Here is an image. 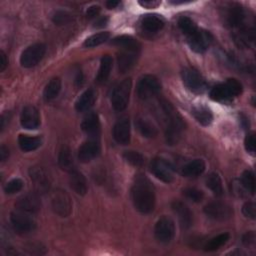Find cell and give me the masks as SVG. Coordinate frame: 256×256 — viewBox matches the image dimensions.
I'll list each match as a JSON object with an SVG mask.
<instances>
[{
	"instance_id": "cell-1",
	"label": "cell",
	"mask_w": 256,
	"mask_h": 256,
	"mask_svg": "<svg viewBox=\"0 0 256 256\" xmlns=\"http://www.w3.org/2000/svg\"><path fill=\"white\" fill-rule=\"evenodd\" d=\"M134 207L141 213L147 214L154 210L155 191L150 180L143 174H138L134 178L131 189Z\"/></svg>"
},
{
	"instance_id": "cell-2",
	"label": "cell",
	"mask_w": 256,
	"mask_h": 256,
	"mask_svg": "<svg viewBox=\"0 0 256 256\" xmlns=\"http://www.w3.org/2000/svg\"><path fill=\"white\" fill-rule=\"evenodd\" d=\"M161 108L164 113L166 129L165 137L169 145H175L179 142L185 129V124L182 117L175 110V108L167 101L161 102Z\"/></svg>"
},
{
	"instance_id": "cell-3",
	"label": "cell",
	"mask_w": 256,
	"mask_h": 256,
	"mask_svg": "<svg viewBox=\"0 0 256 256\" xmlns=\"http://www.w3.org/2000/svg\"><path fill=\"white\" fill-rule=\"evenodd\" d=\"M242 93V84L234 78L227 79L225 83L214 86L210 91V97L214 101H228Z\"/></svg>"
},
{
	"instance_id": "cell-4",
	"label": "cell",
	"mask_w": 256,
	"mask_h": 256,
	"mask_svg": "<svg viewBox=\"0 0 256 256\" xmlns=\"http://www.w3.org/2000/svg\"><path fill=\"white\" fill-rule=\"evenodd\" d=\"M131 87H132V81L130 78H127L121 81L114 88L111 96V104L114 110L123 111L124 109H126L129 103Z\"/></svg>"
},
{
	"instance_id": "cell-5",
	"label": "cell",
	"mask_w": 256,
	"mask_h": 256,
	"mask_svg": "<svg viewBox=\"0 0 256 256\" xmlns=\"http://www.w3.org/2000/svg\"><path fill=\"white\" fill-rule=\"evenodd\" d=\"M182 80L184 85L193 93L201 94L207 88V82L204 77L200 74L198 70L192 67H187L183 69L182 73Z\"/></svg>"
},
{
	"instance_id": "cell-6",
	"label": "cell",
	"mask_w": 256,
	"mask_h": 256,
	"mask_svg": "<svg viewBox=\"0 0 256 256\" xmlns=\"http://www.w3.org/2000/svg\"><path fill=\"white\" fill-rule=\"evenodd\" d=\"M46 46L42 43H36L27 47L21 54L20 64L25 68L36 66L44 57Z\"/></svg>"
},
{
	"instance_id": "cell-7",
	"label": "cell",
	"mask_w": 256,
	"mask_h": 256,
	"mask_svg": "<svg viewBox=\"0 0 256 256\" xmlns=\"http://www.w3.org/2000/svg\"><path fill=\"white\" fill-rule=\"evenodd\" d=\"M161 90L159 80L153 75L143 76L137 85V94L140 99L147 100L156 96Z\"/></svg>"
},
{
	"instance_id": "cell-8",
	"label": "cell",
	"mask_w": 256,
	"mask_h": 256,
	"mask_svg": "<svg viewBox=\"0 0 256 256\" xmlns=\"http://www.w3.org/2000/svg\"><path fill=\"white\" fill-rule=\"evenodd\" d=\"M150 169L156 178L165 183H170L174 179L173 166L162 157L154 158L151 162Z\"/></svg>"
},
{
	"instance_id": "cell-9",
	"label": "cell",
	"mask_w": 256,
	"mask_h": 256,
	"mask_svg": "<svg viewBox=\"0 0 256 256\" xmlns=\"http://www.w3.org/2000/svg\"><path fill=\"white\" fill-rule=\"evenodd\" d=\"M154 234L161 243H169L175 234L174 221L168 216H162L155 224Z\"/></svg>"
},
{
	"instance_id": "cell-10",
	"label": "cell",
	"mask_w": 256,
	"mask_h": 256,
	"mask_svg": "<svg viewBox=\"0 0 256 256\" xmlns=\"http://www.w3.org/2000/svg\"><path fill=\"white\" fill-rule=\"evenodd\" d=\"M204 212L207 215V217L216 221L227 220L233 215L232 208L228 204L220 201L208 203L204 207Z\"/></svg>"
},
{
	"instance_id": "cell-11",
	"label": "cell",
	"mask_w": 256,
	"mask_h": 256,
	"mask_svg": "<svg viewBox=\"0 0 256 256\" xmlns=\"http://www.w3.org/2000/svg\"><path fill=\"white\" fill-rule=\"evenodd\" d=\"M187 41L190 48L196 53L205 52L212 42L211 35L204 30L196 29L193 33L187 36Z\"/></svg>"
},
{
	"instance_id": "cell-12",
	"label": "cell",
	"mask_w": 256,
	"mask_h": 256,
	"mask_svg": "<svg viewBox=\"0 0 256 256\" xmlns=\"http://www.w3.org/2000/svg\"><path fill=\"white\" fill-rule=\"evenodd\" d=\"M11 224L14 230L18 233H28L35 229V221L25 212H13L10 216Z\"/></svg>"
},
{
	"instance_id": "cell-13",
	"label": "cell",
	"mask_w": 256,
	"mask_h": 256,
	"mask_svg": "<svg viewBox=\"0 0 256 256\" xmlns=\"http://www.w3.org/2000/svg\"><path fill=\"white\" fill-rule=\"evenodd\" d=\"M100 153V143L96 138L85 141L78 150V158L81 162L87 163L97 157Z\"/></svg>"
},
{
	"instance_id": "cell-14",
	"label": "cell",
	"mask_w": 256,
	"mask_h": 256,
	"mask_svg": "<svg viewBox=\"0 0 256 256\" xmlns=\"http://www.w3.org/2000/svg\"><path fill=\"white\" fill-rule=\"evenodd\" d=\"M20 122L22 127L25 129H37L40 126V115L38 110L32 105L25 106L21 113Z\"/></svg>"
},
{
	"instance_id": "cell-15",
	"label": "cell",
	"mask_w": 256,
	"mask_h": 256,
	"mask_svg": "<svg viewBox=\"0 0 256 256\" xmlns=\"http://www.w3.org/2000/svg\"><path fill=\"white\" fill-rule=\"evenodd\" d=\"M16 207L19 211L33 214L40 210L41 207V201L38 197V195L34 193L26 194L22 197H20L16 202Z\"/></svg>"
},
{
	"instance_id": "cell-16",
	"label": "cell",
	"mask_w": 256,
	"mask_h": 256,
	"mask_svg": "<svg viewBox=\"0 0 256 256\" xmlns=\"http://www.w3.org/2000/svg\"><path fill=\"white\" fill-rule=\"evenodd\" d=\"M113 138L121 145H126L130 142V122L127 118L118 120L113 127Z\"/></svg>"
},
{
	"instance_id": "cell-17",
	"label": "cell",
	"mask_w": 256,
	"mask_h": 256,
	"mask_svg": "<svg viewBox=\"0 0 256 256\" xmlns=\"http://www.w3.org/2000/svg\"><path fill=\"white\" fill-rule=\"evenodd\" d=\"M172 209L174 213L177 215L178 220L180 222V225L182 228H189L193 224V214L189 207L181 202V201H174L172 203Z\"/></svg>"
},
{
	"instance_id": "cell-18",
	"label": "cell",
	"mask_w": 256,
	"mask_h": 256,
	"mask_svg": "<svg viewBox=\"0 0 256 256\" xmlns=\"http://www.w3.org/2000/svg\"><path fill=\"white\" fill-rule=\"evenodd\" d=\"M227 21L231 28L239 30L245 26L246 24V13L244 9L239 5H233L227 14Z\"/></svg>"
},
{
	"instance_id": "cell-19",
	"label": "cell",
	"mask_w": 256,
	"mask_h": 256,
	"mask_svg": "<svg viewBox=\"0 0 256 256\" xmlns=\"http://www.w3.org/2000/svg\"><path fill=\"white\" fill-rule=\"evenodd\" d=\"M52 207L54 211L61 215L67 216L71 211V202L69 196L65 193V191H57L52 199Z\"/></svg>"
},
{
	"instance_id": "cell-20",
	"label": "cell",
	"mask_w": 256,
	"mask_h": 256,
	"mask_svg": "<svg viewBox=\"0 0 256 256\" xmlns=\"http://www.w3.org/2000/svg\"><path fill=\"white\" fill-rule=\"evenodd\" d=\"M137 57L138 52L122 49V51L117 56V64L119 71L121 73H125L128 70H130L136 64Z\"/></svg>"
},
{
	"instance_id": "cell-21",
	"label": "cell",
	"mask_w": 256,
	"mask_h": 256,
	"mask_svg": "<svg viewBox=\"0 0 256 256\" xmlns=\"http://www.w3.org/2000/svg\"><path fill=\"white\" fill-rule=\"evenodd\" d=\"M82 130L89 136L96 138L100 133V121L96 113H89L81 123Z\"/></svg>"
},
{
	"instance_id": "cell-22",
	"label": "cell",
	"mask_w": 256,
	"mask_h": 256,
	"mask_svg": "<svg viewBox=\"0 0 256 256\" xmlns=\"http://www.w3.org/2000/svg\"><path fill=\"white\" fill-rule=\"evenodd\" d=\"M69 182L71 188L79 195H85L88 190V185L85 176L79 172L78 170L74 169L70 172Z\"/></svg>"
},
{
	"instance_id": "cell-23",
	"label": "cell",
	"mask_w": 256,
	"mask_h": 256,
	"mask_svg": "<svg viewBox=\"0 0 256 256\" xmlns=\"http://www.w3.org/2000/svg\"><path fill=\"white\" fill-rule=\"evenodd\" d=\"M142 28L149 33H156L164 26V20L156 14H147L141 19Z\"/></svg>"
},
{
	"instance_id": "cell-24",
	"label": "cell",
	"mask_w": 256,
	"mask_h": 256,
	"mask_svg": "<svg viewBox=\"0 0 256 256\" xmlns=\"http://www.w3.org/2000/svg\"><path fill=\"white\" fill-rule=\"evenodd\" d=\"M96 100V92L93 89H87L84 91L75 103V108L79 112L89 110Z\"/></svg>"
},
{
	"instance_id": "cell-25",
	"label": "cell",
	"mask_w": 256,
	"mask_h": 256,
	"mask_svg": "<svg viewBox=\"0 0 256 256\" xmlns=\"http://www.w3.org/2000/svg\"><path fill=\"white\" fill-rule=\"evenodd\" d=\"M192 115L203 126H208L213 121V113L205 105H197L192 108Z\"/></svg>"
},
{
	"instance_id": "cell-26",
	"label": "cell",
	"mask_w": 256,
	"mask_h": 256,
	"mask_svg": "<svg viewBox=\"0 0 256 256\" xmlns=\"http://www.w3.org/2000/svg\"><path fill=\"white\" fill-rule=\"evenodd\" d=\"M205 170V162L202 159H194L187 163L182 168V175L184 177L194 178L201 175Z\"/></svg>"
},
{
	"instance_id": "cell-27",
	"label": "cell",
	"mask_w": 256,
	"mask_h": 256,
	"mask_svg": "<svg viewBox=\"0 0 256 256\" xmlns=\"http://www.w3.org/2000/svg\"><path fill=\"white\" fill-rule=\"evenodd\" d=\"M30 177L38 191H45L49 187V180L42 168L33 167L30 170Z\"/></svg>"
},
{
	"instance_id": "cell-28",
	"label": "cell",
	"mask_w": 256,
	"mask_h": 256,
	"mask_svg": "<svg viewBox=\"0 0 256 256\" xmlns=\"http://www.w3.org/2000/svg\"><path fill=\"white\" fill-rule=\"evenodd\" d=\"M113 45H116L122 49L130 50L134 52H139L141 48V44L132 36L128 35H122L114 38L111 42Z\"/></svg>"
},
{
	"instance_id": "cell-29",
	"label": "cell",
	"mask_w": 256,
	"mask_h": 256,
	"mask_svg": "<svg viewBox=\"0 0 256 256\" xmlns=\"http://www.w3.org/2000/svg\"><path fill=\"white\" fill-rule=\"evenodd\" d=\"M41 143H42L41 138H39L37 136L21 134L18 137V144H19L20 148L25 152L34 151V150L38 149L41 146Z\"/></svg>"
},
{
	"instance_id": "cell-30",
	"label": "cell",
	"mask_w": 256,
	"mask_h": 256,
	"mask_svg": "<svg viewBox=\"0 0 256 256\" xmlns=\"http://www.w3.org/2000/svg\"><path fill=\"white\" fill-rule=\"evenodd\" d=\"M112 63H113L112 58L109 55H104L101 58L99 71H98L97 76H96L97 82L103 83L108 79V77L110 75V72H111V69H112Z\"/></svg>"
},
{
	"instance_id": "cell-31",
	"label": "cell",
	"mask_w": 256,
	"mask_h": 256,
	"mask_svg": "<svg viewBox=\"0 0 256 256\" xmlns=\"http://www.w3.org/2000/svg\"><path fill=\"white\" fill-rule=\"evenodd\" d=\"M60 90H61V80L58 77L51 79L44 88V92H43L44 99L46 101H51L55 99L58 96Z\"/></svg>"
},
{
	"instance_id": "cell-32",
	"label": "cell",
	"mask_w": 256,
	"mask_h": 256,
	"mask_svg": "<svg viewBox=\"0 0 256 256\" xmlns=\"http://www.w3.org/2000/svg\"><path fill=\"white\" fill-rule=\"evenodd\" d=\"M136 126L141 135L146 138H154L155 136H157L158 132L156 127L150 121L144 118H138L136 121Z\"/></svg>"
},
{
	"instance_id": "cell-33",
	"label": "cell",
	"mask_w": 256,
	"mask_h": 256,
	"mask_svg": "<svg viewBox=\"0 0 256 256\" xmlns=\"http://www.w3.org/2000/svg\"><path fill=\"white\" fill-rule=\"evenodd\" d=\"M206 185L216 196H221L223 194L222 180L218 173L216 172L210 173L206 178Z\"/></svg>"
},
{
	"instance_id": "cell-34",
	"label": "cell",
	"mask_w": 256,
	"mask_h": 256,
	"mask_svg": "<svg viewBox=\"0 0 256 256\" xmlns=\"http://www.w3.org/2000/svg\"><path fill=\"white\" fill-rule=\"evenodd\" d=\"M58 163L60 167L66 171L71 172L74 170V162H73V157L71 155V152L69 148L63 147L59 153L58 157Z\"/></svg>"
},
{
	"instance_id": "cell-35",
	"label": "cell",
	"mask_w": 256,
	"mask_h": 256,
	"mask_svg": "<svg viewBox=\"0 0 256 256\" xmlns=\"http://www.w3.org/2000/svg\"><path fill=\"white\" fill-rule=\"evenodd\" d=\"M228 240H229V234L228 233H222V234H219V235L213 237L212 239H210L208 241V243L205 245L204 248L208 252L216 251L220 247H222L224 244H226V242Z\"/></svg>"
},
{
	"instance_id": "cell-36",
	"label": "cell",
	"mask_w": 256,
	"mask_h": 256,
	"mask_svg": "<svg viewBox=\"0 0 256 256\" xmlns=\"http://www.w3.org/2000/svg\"><path fill=\"white\" fill-rule=\"evenodd\" d=\"M110 37V33L107 31L104 32H99L96 34H93L92 36L88 37L85 42H84V46L87 48H93L96 46H99L100 44L106 42Z\"/></svg>"
},
{
	"instance_id": "cell-37",
	"label": "cell",
	"mask_w": 256,
	"mask_h": 256,
	"mask_svg": "<svg viewBox=\"0 0 256 256\" xmlns=\"http://www.w3.org/2000/svg\"><path fill=\"white\" fill-rule=\"evenodd\" d=\"M241 184L250 194L255 192V176L251 170H246L241 175Z\"/></svg>"
},
{
	"instance_id": "cell-38",
	"label": "cell",
	"mask_w": 256,
	"mask_h": 256,
	"mask_svg": "<svg viewBox=\"0 0 256 256\" xmlns=\"http://www.w3.org/2000/svg\"><path fill=\"white\" fill-rule=\"evenodd\" d=\"M123 158L126 162H128L129 164H131L132 166H136V167H140L144 164L145 160L142 154H140L137 151H133V150H128L125 151L123 153Z\"/></svg>"
},
{
	"instance_id": "cell-39",
	"label": "cell",
	"mask_w": 256,
	"mask_h": 256,
	"mask_svg": "<svg viewBox=\"0 0 256 256\" xmlns=\"http://www.w3.org/2000/svg\"><path fill=\"white\" fill-rule=\"evenodd\" d=\"M178 26L186 37L197 29V26L194 23V21L191 18L186 16H183L178 20Z\"/></svg>"
},
{
	"instance_id": "cell-40",
	"label": "cell",
	"mask_w": 256,
	"mask_h": 256,
	"mask_svg": "<svg viewBox=\"0 0 256 256\" xmlns=\"http://www.w3.org/2000/svg\"><path fill=\"white\" fill-rule=\"evenodd\" d=\"M183 194H184V196L187 199H189V200H191L193 202H196V203L201 202L203 200V198H204L203 192L201 190L197 189V188H194V187L185 188L183 190Z\"/></svg>"
},
{
	"instance_id": "cell-41",
	"label": "cell",
	"mask_w": 256,
	"mask_h": 256,
	"mask_svg": "<svg viewBox=\"0 0 256 256\" xmlns=\"http://www.w3.org/2000/svg\"><path fill=\"white\" fill-rule=\"evenodd\" d=\"M23 187V181L19 178H15L7 182V184L4 187V191L6 194H14L16 192H19Z\"/></svg>"
},
{
	"instance_id": "cell-42",
	"label": "cell",
	"mask_w": 256,
	"mask_h": 256,
	"mask_svg": "<svg viewBox=\"0 0 256 256\" xmlns=\"http://www.w3.org/2000/svg\"><path fill=\"white\" fill-rule=\"evenodd\" d=\"M242 212L244 216L250 219H255L256 216V208H255V203L253 201H247L244 203L242 207Z\"/></svg>"
},
{
	"instance_id": "cell-43",
	"label": "cell",
	"mask_w": 256,
	"mask_h": 256,
	"mask_svg": "<svg viewBox=\"0 0 256 256\" xmlns=\"http://www.w3.org/2000/svg\"><path fill=\"white\" fill-rule=\"evenodd\" d=\"M244 145L248 153H250L251 155L255 154V134L254 133L247 134L244 141Z\"/></svg>"
},
{
	"instance_id": "cell-44",
	"label": "cell",
	"mask_w": 256,
	"mask_h": 256,
	"mask_svg": "<svg viewBox=\"0 0 256 256\" xmlns=\"http://www.w3.org/2000/svg\"><path fill=\"white\" fill-rule=\"evenodd\" d=\"M69 20V14L67 12L64 11H57L53 17V21L60 25V24H64Z\"/></svg>"
},
{
	"instance_id": "cell-45",
	"label": "cell",
	"mask_w": 256,
	"mask_h": 256,
	"mask_svg": "<svg viewBox=\"0 0 256 256\" xmlns=\"http://www.w3.org/2000/svg\"><path fill=\"white\" fill-rule=\"evenodd\" d=\"M100 12V7L98 5H93V6H90L87 11H86V16L87 18L91 19V18H94L96 17Z\"/></svg>"
},
{
	"instance_id": "cell-46",
	"label": "cell",
	"mask_w": 256,
	"mask_h": 256,
	"mask_svg": "<svg viewBox=\"0 0 256 256\" xmlns=\"http://www.w3.org/2000/svg\"><path fill=\"white\" fill-rule=\"evenodd\" d=\"M0 61H1L0 62V71L3 72L6 69L7 65H8V59H7L6 54L4 53V51L0 52Z\"/></svg>"
},
{
	"instance_id": "cell-47",
	"label": "cell",
	"mask_w": 256,
	"mask_h": 256,
	"mask_svg": "<svg viewBox=\"0 0 256 256\" xmlns=\"http://www.w3.org/2000/svg\"><path fill=\"white\" fill-rule=\"evenodd\" d=\"M160 3L161 2H159V1H148V0L139 1V4L146 8H156L158 5H160Z\"/></svg>"
},
{
	"instance_id": "cell-48",
	"label": "cell",
	"mask_w": 256,
	"mask_h": 256,
	"mask_svg": "<svg viewBox=\"0 0 256 256\" xmlns=\"http://www.w3.org/2000/svg\"><path fill=\"white\" fill-rule=\"evenodd\" d=\"M254 239H255V235L253 232H248L244 235L243 237V242L246 244V245H249L251 243H254Z\"/></svg>"
},
{
	"instance_id": "cell-49",
	"label": "cell",
	"mask_w": 256,
	"mask_h": 256,
	"mask_svg": "<svg viewBox=\"0 0 256 256\" xmlns=\"http://www.w3.org/2000/svg\"><path fill=\"white\" fill-rule=\"evenodd\" d=\"M9 156V150L6 146L2 145L1 148H0V158H1V161H5Z\"/></svg>"
},
{
	"instance_id": "cell-50",
	"label": "cell",
	"mask_w": 256,
	"mask_h": 256,
	"mask_svg": "<svg viewBox=\"0 0 256 256\" xmlns=\"http://www.w3.org/2000/svg\"><path fill=\"white\" fill-rule=\"evenodd\" d=\"M119 4H120L119 1H112V0H111V1H107V2H106V7L109 8V9H112V8L117 7Z\"/></svg>"
},
{
	"instance_id": "cell-51",
	"label": "cell",
	"mask_w": 256,
	"mask_h": 256,
	"mask_svg": "<svg viewBox=\"0 0 256 256\" xmlns=\"http://www.w3.org/2000/svg\"><path fill=\"white\" fill-rule=\"evenodd\" d=\"M106 23H107V18H101V19H99V20L96 22V24H99L97 27L105 26V25H106Z\"/></svg>"
}]
</instances>
